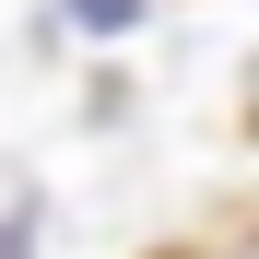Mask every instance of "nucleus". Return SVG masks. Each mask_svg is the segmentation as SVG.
Wrapping results in <instances>:
<instances>
[{
  "mask_svg": "<svg viewBox=\"0 0 259 259\" xmlns=\"http://www.w3.org/2000/svg\"><path fill=\"white\" fill-rule=\"evenodd\" d=\"M71 24H82V35H130V24H142V0H71Z\"/></svg>",
  "mask_w": 259,
  "mask_h": 259,
  "instance_id": "obj_1",
  "label": "nucleus"
},
{
  "mask_svg": "<svg viewBox=\"0 0 259 259\" xmlns=\"http://www.w3.org/2000/svg\"><path fill=\"white\" fill-rule=\"evenodd\" d=\"M0 259H35V212H0Z\"/></svg>",
  "mask_w": 259,
  "mask_h": 259,
  "instance_id": "obj_2",
  "label": "nucleus"
},
{
  "mask_svg": "<svg viewBox=\"0 0 259 259\" xmlns=\"http://www.w3.org/2000/svg\"><path fill=\"white\" fill-rule=\"evenodd\" d=\"M177 259H247V247H177Z\"/></svg>",
  "mask_w": 259,
  "mask_h": 259,
  "instance_id": "obj_3",
  "label": "nucleus"
}]
</instances>
